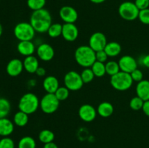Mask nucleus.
<instances>
[{"instance_id":"obj_1","label":"nucleus","mask_w":149,"mask_h":148,"mask_svg":"<svg viewBox=\"0 0 149 148\" xmlns=\"http://www.w3.org/2000/svg\"><path fill=\"white\" fill-rule=\"evenodd\" d=\"M52 18L50 12L46 9L33 11L30 17L31 25L35 31L39 33L47 32L48 29L52 24Z\"/></svg>"},{"instance_id":"obj_2","label":"nucleus","mask_w":149,"mask_h":148,"mask_svg":"<svg viewBox=\"0 0 149 148\" xmlns=\"http://www.w3.org/2000/svg\"><path fill=\"white\" fill-rule=\"evenodd\" d=\"M74 58L80 66L84 68H91L96 61L95 52L89 45H81L75 50Z\"/></svg>"},{"instance_id":"obj_3","label":"nucleus","mask_w":149,"mask_h":148,"mask_svg":"<svg viewBox=\"0 0 149 148\" xmlns=\"http://www.w3.org/2000/svg\"><path fill=\"white\" fill-rule=\"evenodd\" d=\"M40 101L35 94L31 92L26 93L20 97L18 102L19 110L31 115L39 109Z\"/></svg>"},{"instance_id":"obj_4","label":"nucleus","mask_w":149,"mask_h":148,"mask_svg":"<svg viewBox=\"0 0 149 148\" xmlns=\"http://www.w3.org/2000/svg\"><path fill=\"white\" fill-rule=\"evenodd\" d=\"M133 80L130 73L119 71L118 73L111 77L110 83L113 89L117 91H126L131 88L133 84Z\"/></svg>"},{"instance_id":"obj_5","label":"nucleus","mask_w":149,"mask_h":148,"mask_svg":"<svg viewBox=\"0 0 149 148\" xmlns=\"http://www.w3.org/2000/svg\"><path fill=\"white\" fill-rule=\"evenodd\" d=\"M35 30L30 23L20 22L14 28V35L16 39L21 41H32L35 36Z\"/></svg>"},{"instance_id":"obj_6","label":"nucleus","mask_w":149,"mask_h":148,"mask_svg":"<svg viewBox=\"0 0 149 148\" xmlns=\"http://www.w3.org/2000/svg\"><path fill=\"white\" fill-rule=\"evenodd\" d=\"M139 9L136 7L135 2L127 1L119 5L118 12L122 19L127 21H132L138 18Z\"/></svg>"},{"instance_id":"obj_7","label":"nucleus","mask_w":149,"mask_h":148,"mask_svg":"<svg viewBox=\"0 0 149 148\" xmlns=\"http://www.w3.org/2000/svg\"><path fill=\"white\" fill-rule=\"evenodd\" d=\"M60 101L55 97V94L47 93L40 100V109L46 114H52L58 110Z\"/></svg>"},{"instance_id":"obj_8","label":"nucleus","mask_w":149,"mask_h":148,"mask_svg":"<svg viewBox=\"0 0 149 148\" xmlns=\"http://www.w3.org/2000/svg\"><path fill=\"white\" fill-rule=\"evenodd\" d=\"M64 85L66 86L70 91H78L82 88L84 85L81 74L74 71H68L64 75L63 78Z\"/></svg>"},{"instance_id":"obj_9","label":"nucleus","mask_w":149,"mask_h":148,"mask_svg":"<svg viewBox=\"0 0 149 148\" xmlns=\"http://www.w3.org/2000/svg\"><path fill=\"white\" fill-rule=\"evenodd\" d=\"M107 39L104 33L101 32H95L93 33L89 39V46L95 51L103 50L107 44Z\"/></svg>"},{"instance_id":"obj_10","label":"nucleus","mask_w":149,"mask_h":148,"mask_svg":"<svg viewBox=\"0 0 149 148\" xmlns=\"http://www.w3.org/2000/svg\"><path fill=\"white\" fill-rule=\"evenodd\" d=\"M78 114L83 121L90 123L93 121L97 116V109L90 104H84L79 109Z\"/></svg>"},{"instance_id":"obj_11","label":"nucleus","mask_w":149,"mask_h":148,"mask_svg":"<svg viewBox=\"0 0 149 148\" xmlns=\"http://www.w3.org/2000/svg\"><path fill=\"white\" fill-rule=\"evenodd\" d=\"M59 15L64 23H75L79 16L76 9L68 5L60 9Z\"/></svg>"},{"instance_id":"obj_12","label":"nucleus","mask_w":149,"mask_h":148,"mask_svg":"<svg viewBox=\"0 0 149 148\" xmlns=\"http://www.w3.org/2000/svg\"><path fill=\"white\" fill-rule=\"evenodd\" d=\"M36 55L42 61L49 62L55 56V50L50 44L47 43L41 44L36 49Z\"/></svg>"},{"instance_id":"obj_13","label":"nucleus","mask_w":149,"mask_h":148,"mask_svg":"<svg viewBox=\"0 0 149 148\" xmlns=\"http://www.w3.org/2000/svg\"><path fill=\"white\" fill-rule=\"evenodd\" d=\"M119 68L121 71L131 73L138 68V62L133 57L130 55H124L119 60Z\"/></svg>"},{"instance_id":"obj_14","label":"nucleus","mask_w":149,"mask_h":148,"mask_svg":"<svg viewBox=\"0 0 149 148\" xmlns=\"http://www.w3.org/2000/svg\"><path fill=\"white\" fill-rule=\"evenodd\" d=\"M62 36L65 41L73 42L79 36V29L75 23H64L63 24Z\"/></svg>"},{"instance_id":"obj_15","label":"nucleus","mask_w":149,"mask_h":148,"mask_svg":"<svg viewBox=\"0 0 149 148\" xmlns=\"http://www.w3.org/2000/svg\"><path fill=\"white\" fill-rule=\"evenodd\" d=\"M23 69H24V67H23V61L17 58L9 61L6 67L7 73L12 77L18 76L23 72Z\"/></svg>"},{"instance_id":"obj_16","label":"nucleus","mask_w":149,"mask_h":148,"mask_svg":"<svg viewBox=\"0 0 149 148\" xmlns=\"http://www.w3.org/2000/svg\"><path fill=\"white\" fill-rule=\"evenodd\" d=\"M17 50L23 56L28 57L33 55L36 47L32 41H21L17 44Z\"/></svg>"},{"instance_id":"obj_17","label":"nucleus","mask_w":149,"mask_h":148,"mask_svg":"<svg viewBox=\"0 0 149 148\" xmlns=\"http://www.w3.org/2000/svg\"><path fill=\"white\" fill-rule=\"evenodd\" d=\"M42 86L47 93L55 94L57 89L60 87L59 81L54 75H48V76L45 77V78L44 79Z\"/></svg>"},{"instance_id":"obj_18","label":"nucleus","mask_w":149,"mask_h":148,"mask_svg":"<svg viewBox=\"0 0 149 148\" xmlns=\"http://www.w3.org/2000/svg\"><path fill=\"white\" fill-rule=\"evenodd\" d=\"M136 94L138 97L142 99L143 101L149 100V81L142 80L138 83L136 86Z\"/></svg>"},{"instance_id":"obj_19","label":"nucleus","mask_w":149,"mask_h":148,"mask_svg":"<svg viewBox=\"0 0 149 148\" xmlns=\"http://www.w3.org/2000/svg\"><path fill=\"white\" fill-rule=\"evenodd\" d=\"M23 62L24 70H26V71L29 73H35L39 67V59L33 55L26 57Z\"/></svg>"},{"instance_id":"obj_20","label":"nucleus","mask_w":149,"mask_h":148,"mask_svg":"<svg viewBox=\"0 0 149 148\" xmlns=\"http://www.w3.org/2000/svg\"><path fill=\"white\" fill-rule=\"evenodd\" d=\"M14 131V123L7 118H0V136L3 137L9 136Z\"/></svg>"},{"instance_id":"obj_21","label":"nucleus","mask_w":149,"mask_h":148,"mask_svg":"<svg viewBox=\"0 0 149 148\" xmlns=\"http://www.w3.org/2000/svg\"><path fill=\"white\" fill-rule=\"evenodd\" d=\"M114 111V108L111 103L109 102H103L97 106V113L100 117L109 118L112 115Z\"/></svg>"},{"instance_id":"obj_22","label":"nucleus","mask_w":149,"mask_h":148,"mask_svg":"<svg viewBox=\"0 0 149 148\" xmlns=\"http://www.w3.org/2000/svg\"><path fill=\"white\" fill-rule=\"evenodd\" d=\"M105 52L110 57H114L118 56L122 52V46L120 44L116 41H111L107 43L104 49Z\"/></svg>"},{"instance_id":"obj_23","label":"nucleus","mask_w":149,"mask_h":148,"mask_svg":"<svg viewBox=\"0 0 149 148\" xmlns=\"http://www.w3.org/2000/svg\"><path fill=\"white\" fill-rule=\"evenodd\" d=\"M29 115L20 110L17 112L13 117V123L19 127H24L25 126H26L29 123Z\"/></svg>"},{"instance_id":"obj_24","label":"nucleus","mask_w":149,"mask_h":148,"mask_svg":"<svg viewBox=\"0 0 149 148\" xmlns=\"http://www.w3.org/2000/svg\"><path fill=\"white\" fill-rule=\"evenodd\" d=\"M39 139L44 145L53 142L55 139V133L49 129L42 130L39 133Z\"/></svg>"},{"instance_id":"obj_25","label":"nucleus","mask_w":149,"mask_h":148,"mask_svg":"<svg viewBox=\"0 0 149 148\" xmlns=\"http://www.w3.org/2000/svg\"><path fill=\"white\" fill-rule=\"evenodd\" d=\"M36 142L33 137L26 136L20 139L17 145V148H36Z\"/></svg>"},{"instance_id":"obj_26","label":"nucleus","mask_w":149,"mask_h":148,"mask_svg":"<svg viewBox=\"0 0 149 148\" xmlns=\"http://www.w3.org/2000/svg\"><path fill=\"white\" fill-rule=\"evenodd\" d=\"M91 69L95 77L100 78V77L104 76L106 74V65L103 62L95 61L94 64L91 66Z\"/></svg>"},{"instance_id":"obj_27","label":"nucleus","mask_w":149,"mask_h":148,"mask_svg":"<svg viewBox=\"0 0 149 148\" xmlns=\"http://www.w3.org/2000/svg\"><path fill=\"white\" fill-rule=\"evenodd\" d=\"M11 110V104L8 100L1 97L0 98V118H7Z\"/></svg>"},{"instance_id":"obj_28","label":"nucleus","mask_w":149,"mask_h":148,"mask_svg":"<svg viewBox=\"0 0 149 148\" xmlns=\"http://www.w3.org/2000/svg\"><path fill=\"white\" fill-rule=\"evenodd\" d=\"M105 65H106V74L110 75L111 77L114 75L115 74L118 73L119 71H121L119 62H116V61H108L105 63Z\"/></svg>"},{"instance_id":"obj_29","label":"nucleus","mask_w":149,"mask_h":148,"mask_svg":"<svg viewBox=\"0 0 149 148\" xmlns=\"http://www.w3.org/2000/svg\"><path fill=\"white\" fill-rule=\"evenodd\" d=\"M63 25L61 23H52L47 30V34L51 38H57L62 36Z\"/></svg>"},{"instance_id":"obj_30","label":"nucleus","mask_w":149,"mask_h":148,"mask_svg":"<svg viewBox=\"0 0 149 148\" xmlns=\"http://www.w3.org/2000/svg\"><path fill=\"white\" fill-rule=\"evenodd\" d=\"M69 94L70 90L65 86H60L55 92V97L58 98V100L60 102L67 100L69 97Z\"/></svg>"},{"instance_id":"obj_31","label":"nucleus","mask_w":149,"mask_h":148,"mask_svg":"<svg viewBox=\"0 0 149 148\" xmlns=\"http://www.w3.org/2000/svg\"><path fill=\"white\" fill-rule=\"evenodd\" d=\"M46 0H27V5L33 11L41 10L45 7Z\"/></svg>"},{"instance_id":"obj_32","label":"nucleus","mask_w":149,"mask_h":148,"mask_svg":"<svg viewBox=\"0 0 149 148\" xmlns=\"http://www.w3.org/2000/svg\"><path fill=\"white\" fill-rule=\"evenodd\" d=\"M143 100L141 98H140L138 96H135V97H132V99L130 101V107L132 109V110H135V111H138L140 110H142L143 106L144 104Z\"/></svg>"},{"instance_id":"obj_33","label":"nucleus","mask_w":149,"mask_h":148,"mask_svg":"<svg viewBox=\"0 0 149 148\" xmlns=\"http://www.w3.org/2000/svg\"><path fill=\"white\" fill-rule=\"evenodd\" d=\"M80 74H81V79H82L84 84H88V83L92 82L95 77L91 68H84Z\"/></svg>"},{"instance_id":"obj_34","label":"nucleus","mask_w":149,"mask_h":148,"mask_svg":"<svg viewBox=\"0 0 149 148\" xmlns=\"http://www.w3.org/2000/svg\"><path fill=\"white\" fill-rule=\"evenodd\" d=\"M138 19L143 24L149 25V8L140 10Z\"/></svg>"},{"instance_id":"obj_35","label":"nucleus","mask_w":149,"mask_h":148,"mask_svg":"<svg viewBox=\"0 0 149 148\" xmlns=\"http://www.w3.org/2000/svg\"><path fill=\"white\" fill-rule=\"evenodd\" d=\"M0 148H15V142L11 138L6 136L0 139Z\"/></svg>"},{"instance_id":"obj_36","label":"nucleus","mask_w":149,"mask_h":148,"mask_svg":"<svg viewBox=\"0 0 149 148\" xmlns=\"http://www.w3.org/2000/svg\"><path fill=\"white\" fill-rule=\"evenodd\" d=\"M131 77H132L133 81L135 82H140L142 80H143V73L142 71L141 70H139L138 68L135 69V71H132L130 73Z\"/></svg>"},{"instance_id":"obj_37","label":"nucleus","mask_w":149,"mask_h":148,"mask_svg":"<svg viewBox=\"0 0 149 148\" xmlns=\"http://www.w3.org/2000/svg\"><path fill=\"white\" fill-rule=\"evenodd\" d=\"M95 57H96V61H98L100 62H107V59L109 56L106 54V52H105V50H100L98 52H95Z\"/></svg>"},{"instance_id":"obj_38","label":"nucleus","mask_w":149,"mask_h":148,"mask_svg":"<svg viewBox=\"0 0 149 148\" xmlns=\"http://www.w3.org/2000/svg\"><path fill=\"white\" fill-rule=\"evenodd\" d=\"M135 4L139 10L149 8V0H135Z\"/></svg>"},{"instance_id":"obj_39","label":"nucleus","mask_w":149,"mask_h":148,"mask_svg":"<svg viewBox=\"0 0 149 148\" xmlns=\"http://www.w3.org/2000/svg\"><path fill=\"white\" fill-rule=\"evenodd\" d=\"M46 73H47V71H46V70H45V68L39 66V68H38V69L36 70V71L35 73H36V75H38V76L42 77V76H45V75H46Z\"/></svg>"},{"instance_id":"obj_40","label":"nucleus","mask_w":149,"mask_h":148,"mask_svg":"<svg viewBox=\"0 0 149 148\" xmlns=\"http://www.w3.org/2000/svg\"><path fill=\"white\" fill-rule=\"evenodd\" d=\"M142 110L143 112L145 113L146 115H147L148 117H149V100H147V101L144 102Z\"/></svg>"},{"instance_id":"obj_41","label":"nucleus","mask_w":149,"mask_h":148,"mask_svg":"<svg viewBox=\"0 0 149 148\" xmlns=\"http://www.w3.org/2000/svg\"><path fill=\"white\" fill-rule=\"evenodd\" d=\"M141 62H142L143 66H145L146 68H149V54L148 55H145V56L142 58Z\"/></svg>"},{"instance_id":"obj_42","label":"nucleus","mask_w":149,"mask_h":148,"mask_svg":"<svg viewBox=\"0 0 149 148\" xmlns=\"http://www.w3.org/2000/svg\"><path fill=\"white\" fill-rule=\"evenodd\" d=\"M43 148H58V147L55 142H49V143L45 144V145H44Z\"/></svg>"},{"instance_id":"obj_43","label":"nucleus","mask_w":149,"mask_h":148,"mask_svg":"<svg viewBox=\"0 0 149 148\" xmlns=\"http://www.w3.org/2000/svg\"><path fill=\"white\" fill-rule=\"evenodd\" d=\"M90 1L94 4H101L106 1V0H90Z\"/></svg>"},{"instance_id":"obj_44","label":"nucleus","mask_w":149,"mask_h":148,"mask_svg":"<svg viewBox=\"0 0 149 148\" xmlns=\"http://www.w3.org/2000/svg\"><path fill=\"white\" fill-rule=\"evenodd\" d=\"M2 33H3V28H2V26H1V24L0 23V36L2 35Z\"/></svg>"},{"instance_id":"obj_45","label":"nucleus","mask_w":149,"mask_h":148,"mask_svg":"<svg viewBox=\"0 0 149 148\" xmlns=\"http://www.w3.org/2000/svg\"><path fill=\"white\" fill-rule=\"evenodd\" d=\"M105 148H106V147H105Z\"/></svg>"}]
</instances>
